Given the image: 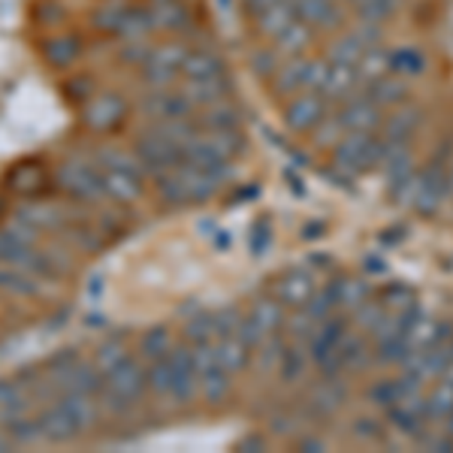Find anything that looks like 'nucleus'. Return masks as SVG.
Listing matches in <instances>:
<instances>
[{"label":"nucleus","mask_w":453,"mask_h":453,"mask_svg":"<svg viewBox=\"0 0 453 453\" xmlns=\"http://www.w3.org/2000/svg\"><path fill=\"white\" fill-rule=\"evenodd\" d=\"M97 164L104 166V181H106V194L119 203H130L136 200L142 191L140 185V170L136 164L140 160L127 157L124 151H115V149H100L97 151Z\"/></svg>","instance_id":"nucleus-1"},{"label":"nucleus","mask_w":453,"mask_h":453,"mask_svg":"<svg viewBox=\"0 0 453 453\" xmlns=\"http://www.w3.org/2000/svg\"><path fill=\"white\" fill-rule=\"evenodd\" d=\"M145 384H149V375L140 369V363H134L127 357L124 363H119L112 372H106V378H104V393H106V399H109V408H130L136 399L142 396V390H145Z\"/></svg>","instance_id":"nucleus-2"},{"label":"nucleus","mask_w":453,"mask_h":453,"mask_svg":"<svg viewBox=\"0 0 453 453\" xmlns=\"http://www.w3.org/2000/svg\"><path fill=\"white\" fill-rule=\"evenodd\" d=\"M58 181H61L64 191L70 196H76V200H100V196H106L104 173L94 170V164H88V160H79V157L64 160V164L58 166Z\"/></svg>","instance_id":"nucleus-3"},{"label":"nucleus","mask_w":453,"mask_h":453,"mask_svg":"<svg viewBox=\"0 0 453 453\" xmlns=\"http://www.w3.org/2000/svg\"><path fill=\"white\" fill-rule=\"evenodd\" d=\"M136 157H140V166L160 175L175 170L185 160V149L179 142H173L170 136L160 134V130H151V134L140 136V142H136Z\"/></svg>","instance_id":"nucleus-4"},{"label":"nucleus","mask_w":453,"mask_h":453,"mask_svg":"<svg viewBox=\"0 0 453 453\" xmlns=\"http://www.w3.org/2000/svg\"><path fill=\"white\" fill-rule=\"evenodd\" d=\"M52 381L58 384L61 393H85V396H100L104 393V378H100V369L91 366V363L73 360L70 366L52 372Z\"/></svg>","instance_id":"nucleus-5"},{"label":"nucleus","mask_w":453,"mask_h":453,"mask_svg":"<svg viewBox=\"0 0 453 453\" xmlns=\"http://www.w3.org/2000/svg\"><path fill=\"white\" fill-rule=\"evenodd\" d=\"M121 119H124V100L115 97V94H100L97 100L88 104L85 121L91 130H112Z\"/></svg>","instance_id":"nucleus-6"},{"label":"nucleus","mask_w":453,"mask_h":453,"mask_svg":"<svg viewBox=\"0 0 453 453\" xmlns=\"http://www.w3.org/2000/svg\"><path fill=\"white\" fill-rule=\"evenodd\" d=\"M36 423H40V433H42V441H52V444H61V441H70L73 435H79L76 423L70 420V414L64 411L61 405L46 408V411L36 418Z\"/></svg>","instance_id":"nucleus-7"},{"label":"nucleus","mask_w":453,"mask_h":453,"mask_svg":"<svg viewBox=\"0 0 453 453\" xmlns=\"http://www.w3.org/2000/svg\"><path fill=\"white\" fill-rule=\"evenodd\" d=\"M58 405L70 414V420L76 423L79 433H88L97 420V408H94V396H85V393H61Z\"/></svg>","instance_id":"nucleus-8"},{"label":"nucleus","mask_w":453,"mask_h":453,"mask_svg":"<svg viewBox=\"0 0 453 453\" xmlns=\"http://www.w3.org/2000/svg\"><path fill=\"white\" fill-rule=\"evenodd\" d=\"M145 112L155 115V119H164V121H175V119H188V112H191V100L181 97V94H166L160 91L155 97L145 100Z\"/></svg>","instance_id":"nucleus-9"},{"label":"nucleus","mask_w":453,"mask_h":453,"mask_svg":"<svg viewBox=\"0 0 453 453\" xmlns=\"http://www.w3.org/2000/svg\"><path fill=\"white\" fill-rule=\"evenodd\" d=\"M0 290H6L12 296H34L40 294V281L27 269L12 266V263H0Z\"/></svg>","instance_id":"nucleus-10"},{"label":"nucleus","mask_w":453,"mask_h":453,"mask_svg":"<svg viewBox=\"0 0 453 453\" xmlns=\"http://www.w3.org/2000/svg\"><path fill=\"white\" fill-rule=\"evenodd\" d=\"M16 221L34 226V230H58V226L67 224V218L55 206H25L16 211Z\"/></svg>","instance_id":"nucleus-11"},{"label":"nucleus","mask_w":453,"mask_h":453,"mask_svg":"<svg viewBox=\"0 0 453 453\" xmlns=\"http://www.w3.org/2000/svg\"><path fill=\"white\" fill-rule=\"evenodd\" d=\"M181 70H185V76L191 79V82H209V79H218L221 76V64L215 61L211 55H188L185 64H181Z\"/></svg>","instance_id":"nucleus-12"},{"label":"nucleus","mask_w":453,"mask_h":453,"mask_svg":"<svg viewBox=\"0 0 453 453\" xmlns=\"http://www.w3.org/2000/svg\"><path fill=\"white\" fill-rule=\"evenodd\" d=\"M27 399L21 396L19 384H10V381H0V423H12L25 411Z\"/></svg>","instance_id":"nucleus-13"},{"label":"nucleus","mask_w":453,"mask_h":453,"mask_svg":"<svg viewBox=\"0 0 453 453\" xmlns=\"http://www.w3.org/2000/svg\"><path fill=\"white\" fill-rule=\"evenodd\" d=\"M42 52H46L49 64H55V67H67V64L76 61L79 46H76L73 36H55V40H49L46 46H42Z\"/></svg>","instance_id":"nucleus-14"},{"label":"nucleus","mask_w":453,"mask_h":453,"mask_svg":"<svg viewBox=\"0 0 453 453\" xmlns=\"http://www.w3.org/2000/svg\"><path fill=\"white\" fill-rule=\"evenodd\" d=\"M311 275H303V273H290L284 284L279 288L281 299H288V303H303V299L311 296Z\"/></svg>","instance_id":"nucleus-15"},{"label":"nucleus","mask_w":453,"mask_h":453,"mask_svg":"<svg viewBox=\"0 0 453 453\" xmlns=\"http://www.w3.org/2000/svg\"><path fill=\"white\" fill-rule=\"evenodd\" d=\"M10 438L19 444H36L42 441V433H40V423L36 420H25V418H16L10 423Z\"/></svg>","instance_id":"nucleus-16"},{"label":"nucleus","mask_w":453,"mask_h":453,"mask_svg":"<svg viewBox=\"0 0 453 453\" xmlns=\"http://www.w3.org/2000/svg\"><path fill=\"white\" fill-rule=\"evenodd\" d=\"M94 360H97V369L106 375V372H112L115 366H119V363L127 360V350H124V345L106 342V345H100V348H97V357H94Z\"/></svg>","instance_id":"nucleus-17"},{"label":"nucleus","mask_w":453,"mask_h":453,"mask_svg":"<svg viewBox=\"0 0 453 453\" xmlns=\"http://www.w3.org/2000/svg\"><path fill=\"white\" fill-rule=\"evenodd\" d=\"M142 354L149 357V360H160V357H166L170 354V335H166L164 330H151L142 339Z\"/></svg>","instance_id":"nucleus-18"},{"label":"nucleus","mask_w":453,"mask_h":453,"mask_svg":"<svg viewBox=\"0 0 453 453\" xmlns=\"http://www.w3.org/2000/svg\"><path fill=\"white\" fill-rule=\"evenodd\" d=\"M320 119V112H318V104L314 100H299V104H294V109H290V121L296 124V127H311L314 121Z\"/></svg>","instance_id":"nucleus-19"}]
</instances>
